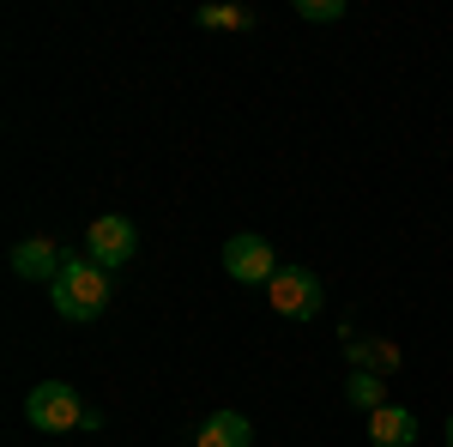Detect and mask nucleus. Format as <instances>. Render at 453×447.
Returning a JSON list of instances; mask_svg holds the SVG:
<instances>
[{"mask_svg": "<svg viewBox=\"0 0 453 447\" xmlns=\"http://www.w3.org/2000/svg\"><path fill=\"white\" fill-rule=\"evenodd\" d=\"M49 297H55V314L61 320H97V314L109 309V273L104 266H91L85 254H67V266H61V278L49 284Z\"/></svg>", "mask_w": 453, "mask_h": 447, "instance_id": "nucleus-1", "label": "nucleus"}, {"mask_svg": "<svg viewBox=\"0 0 453 447\" xmlns=\"http://www.w3.org/2000/svg\"><path fill=\"white\" fill-rule=\"evenodd\" d=\"M25 417H31L36 429H55V435H61V429H79V423H91L67 381H36L31 393H25Z\"/></svg>", "mask_w": 453, "mask_h": 447, "instance_id": "nucleus-2", "label": "nucleus"}, {"mask_svg": "<svg viewBox=\"0 0 453 447\" xmlns=\"http://www.w3.org/2000/svg\"><path fill=\"white\" fill-rule=\"evenodd\" d=\"M266 297H273V309L284 320H314L320 303H326V284L309 273V266H279V278L266 284Z\"/></svg>", "mask_w": 453, "mask_h": 447, "instance_id": "nucleus-3", "label": "nucleus"}, {"mask_svg": "<svg viewBox=\"0 0 453 447\" xmlns=\"http://www.w3.org/2000/svg\"><path fill=\"white\" fill-rule=\"evenodd\" d=\"M134 248H140V230H134V218H121V212H109V218H97V224L85 230V260L104 266V273L127 266Z\"/></svg>", "mask_w": 453, "mask_h": 447, "instance_id": "nucleus-4", "label": "nucleus"}, {"mask_svg": "<svg viewBox=\"0 0 453 447\" xmlns=\"http://www.w3.org/2000/svg\"><path fill=\"white\" fill-rule=\"evenodd\" d=\"M224 273L236 278V284H273L279 278V260H273V242L242 230V236L224 242Z\"/></svg>", "mask_w": 453, "mask_h": 447, "instance_id": "nucleus-5", "label": "nucleus"}, {"mask_svg": "<svg viewBox=\"0 0 453 447\" xmlns=\"http://www.w3.org/2000/svg\"><path fill=\"white\" fill-rule=\"evenodd\" d=\"M61 266H67V254H61L49 236H31V242H19V248H12V273L31 278V284H55Z\"/></svg>", "mask_w": 453, "mask_h": 447, "instance_id": "nucleus-6", "label": "nucleus"}, {"mask_svg": "<svg viewBox=\"0 0 453 447\" xmlns=\"http://www.w3.org/2000/svg\"><path fill=\"white\" fill-rule=\"evenodd\" d=\"M369 442H375V447H411V442H418V412H405V405H381V412H369Z\"/></svg>", "mask_w": 453, "mask_h": 447, "instance_id": "nucleus-7", "label": "nucleus"}, {"mask_svg": "<svg viewBox=\"0 0 453 447\" xmlns=\"http://www.w3.org/2000/svg\"><path fill=\"white\" fill-rule=\"evenodd\" d=\"M248 442H254V423L242 412H211L194 435V447H248Z\"/></svg>", "mask_w": 453, "mask_h": 447, "instance_id": "nucleus-8", "label": "nucleus"}, {"mask_svg": "<svg viewBox=\"0 0 453 447\" xmlns=\"http://www.w3.org/2000/svg\"><path fill=\"white\" fill-rule=\"evenodd\" d=\"M345 351H350V363H357V369H375V375H393V369H399V344H393V339H375V344H369V339H350Z\"/></svg>", "mask_w": 453, "mask_h": 447, "instance_id": "nucleus-9", "label": "nucleus"}, {"mask_svg": "<svg viewBox=\"0 0 453 447\" xmlns=\"http://www.w3.org/2000/svg\"><path fill=\"white\" fill-rule=\"evenodd\" d=\"M345 399H350V405H363V412H381V405H387L381 375H375V369H357V375L345 381Z\"/></svg>", "mask_w": 453, "mask_h": 447, "instance_id": "nucleus-10", "label": "nucleus"}, {"mask_svg": "<svg viewBox=\"0 0 453 447\" xmlns=\"http://www.w3.org/2000/svg\"><path fill=\"white\" fill-rule=\"evenodd\" d=\"M200 25H206V31H248L254 12H248V6H200Z\"/></svg>", "mask_w": 453, "mask_h": 447, "instance_id": "nucleus-11", "label": "nucleus"}, {"mask_svg": "<svg viewBox=\"0 0 453 447\" xmlns=\"http://www.w3.org/2000/svg\"><path fill=\"white\" fill-rule=\"evenodd\" d=\"M296 12L314 25H333V19H345V0H296Z\"/></svg>", "mask_w": 453, "mask_h": 447, "instance_id": "nucleus-12", "label": "nucleus"}, {"mask_svg": "<svg viewBox=\"0 0 453 447\" xmlns=\"http://www.w3.org/2000/svg\"><path fill=\"white\" fill-rule=\"evenodd\" d=\"M448 447H453V417H448Z\"/></svg>", "mask_w": 453, "mask_h": 447, "instance_id": "nucleus-13", "label": "nucleus"}]
</instances>
